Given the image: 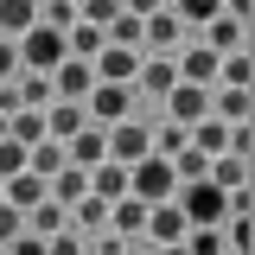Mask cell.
<instances>
[{"instance_id": "obj_1", "label": "cell", "mask_w": 255, "mask_h": 255, "mask_svg": "<svg viewBox=\"0 0 255 255\" xmlns=\"http://www.w3.org/2000/svg\"><path fill=\"white\" fill-rule=\"evenodd\" d=\"M172 191H179V179H172V166L159 153H147L140 166H128V198H134V204L153 211V204H172Z\"/></svg>"}, {"instance_id": "obj_2", "label": "cell", "mask_w": 255, "mask_h": 255, "mask_svg": "<svg viewBox=\"0 0 255 255\" xmlns=\"http://www.w3.org/2000/svg\"><path fill=\"white\" fill-rule=\"evenodd\" d=\"M13 51H19V70H32V77H51L70 51H64V32H51V26H32L26 38H13Z\"/></svg>"}, {"instance_id": "obj_3", "label": "cell", "mask_w": 255, "mask_h": 255, "mask_svg": "<svg viewBox=\"0 0 255 255\" xmlns=\"http://www.w3.org/2000/svg\"><path fill=\"white\" fill-rule=\"evenodd\" d=\"M102 140H109V166H140V159L153 153V128L140 122V115H128V122L102 128Z\"/></svg>"}, {"instance_id": "obj_4", "label": "cell", "mask_w": 255, "mask_h": 255, "mask_svg": "<svg viewBox=\"0 0 255 255\" xmlns=\"http://www.w3.org/2000/svg\"><path fill=\"white\" fill-rule=\"evenodd\" d=\"M243 32H249V0H223V13L211 19V38H204V51H217V58L243 51Z\"/></svg>"}, {"instance_id": "obj_5", "label": "cell", "mask_w": 255, "mask_h": 255, "mask_svg": "<svg viewBox=\"0 0 255 255\" xmlns=\"http://www.w3.org/2000/svg\"><path fill=\"white\" fill-rule=\"evenodd\" d=\"M83 115H90V128H115L134 115V90H115V83H96L90 96H83Z\"/></svg>"}, {"instance_id": "obj_6", "label": "cell", "mask_w": 255, "mask_h": 255, "mask_svg": "<svg viewBox=\"0 0 255 255\" xmlns=\"http://www.w3.org/2000/svg\"><path fill=\"white\" fill-rule=\"evenodd\" d=\"M109 45L115 51H147V0H134L109 19Z\"/></svg>"}, {"instance_id": "obj_7", "label": "cell", "mask_w": 255, "mask_h": 255, "mask_svg": "<svg viewBox=\"0 0 255 255\" xmlns=\"http://www.w3.org/2000/svg\"><path fill=\"white\" fill-rule=\"evenodd\" d=\"M134 70H140V51H115V45H102V58L90 64L96 83H115V90H134Z\"/></svg>"}, {"instance_id": "obj_8", "label": "cell", "mask_w": 255, "mask_h": 255, "mask_svg": "<svg viewBox=\"0 0 255 255\" xmlns=\"http://www.w3.org/2000/svg\"><path fill=\"white\" fill-rule=\"evenodd\" d=\"M140 243H153V249L185 243V217H179V204H153V211H147V230H140Z\"/></svg>"}, {"instance_id": "obj_9", "label": "cell", "mask_w": 255, "mask_h": 255, "mask_svg": "<svg viewBox=\"0 0 255 255\" xmlns=\"http://www.w3.org/2000/svg\"><path fill=\"white\" fill-rule=\"evenodd\" d=\"M83 128H90L83 102H51V109H45V140H58V147H70Z\"/></svg>"}, {"instance_id": "obj_10", "label": "cell", "mask_w": 255, "mask_h": 255, "mask_svg": "<svg viewBox=\"0 0 255 255\" xmlns=\"http://www.w3.org/2000/svg\"><path fill=\"white\" fill-rule=\"evenodd\" d=\"M166 115H172V128H198L204 115H211V90H191V83H179V90L166 96Z\"/></svg>"}, {"instance_id": "obj_11", "label": "cell", "mask_w": 255, "mask_h": 255, "mask_svg": "<svg viewBox=\"0 0 255 255\" xmlns=\"http://www.w3.org/2000/svg\"><path fill=\"white\" fill-rule=\"evenodd\" d=\"M96 90V77H90V64H77V58H64L58 70H51V96L58 102H83V96Z\"/></svg>"}, {"instance_id": "obj_12", "label": "cell", "mask_w": 255, "mask_h": 255, "mask_svg": "<svg viewBox=\"0 0 255 255\" xmlns=\"http://www.w3.org/2000/svg\"><path fill=\"white\" fill-rule=\"evenodd\" d=\"M109 159V140H102V128H83L70 147H64V166H77V172H96Z\"/></svg>"}, {"instance_id": "obj_13", "label": "cell", "mask_w": 255, "mask_h": 255, "mask_svg": "<svg viewBox=\"0 0 255 255\" xmlns=\"http://www.w3.org/2000/svg\"><path fill=\"white\" fill-rule=\"evenodd\" d=\"M172 90H179V70H172L166 58H153V64L140 58V70H134V96H159V102H166Z\"/></svg>"}, {"instance_id": "obj_14", "label": "cell", "mask_w": 255, "mask_h": 255, "mask_svg": "<svg viewBox=\"0 0 255 255\" xmlns=\"http://www.w3.org/2000/svg\"><path fill=\"white\" fill-rule=\"evenodd\" d=\"M217 51H204V45H191V51H185V58H179V64H172V70H179V83H191V90H211V77H217Z\"/></svg>"}, {"instance_id": "obj_15", "label": "cell", "mask_w": 255, "mask_h": 255, "mask_svg": "<svg viewBox=\"0 0 255 255\" xmlns=\"http://www.w3.org/2000/svg\"><path fill=\"white\" fill-rule=\"evenodd\" d=\"M109 230H115V243H140V230H147V204L115 198V204H109Z\"/></svg>"}, {"instance_id": "obj_16", "label": "cell", "mask_w": 255, "mask_h": 255, "mask_svg": "<svg viewBox=\"0 0 255 255\" xmlns=\"http://www.w3.org/2000/svg\"><path fill=\"white\" fill-rule=\"evenodd\" d=\"M249 90H217L211 96V122H223V128H249Z\"/></svg>"}, {"instance_id": "obj_17", "label": "cell", "mask_w": 255, "mask_h": 255, "mask_svg": "<svg viewBox=\"0 0 255 255\" xmlns=\"http://www.w3.org/2000/svg\"><path fill=\"white\" fill-rule=\"evenodd\" d=\"M38 26V6L32 0H0V38H26Z\"/></svg>"}, {"instance_id": "obj_18", "label": "cell", "mask_w": 255, "mask_h": 255, "mask_svg": "<svg viewBox=\"0 0 255 255\" xmlns=\"http://www.w3.org/2000/svg\"><path fill=\"white\" fill-rule=\"evenodd\" d=\"M90 198H102V204H115V198H128V166H96L90 172Z\"/></svg>"}, {"instance_id": "obj_19", "label": "cell", "mask_w": 255, "mask_h": 255, "mask_svg": "<svg viewBox=\"0 0 255 255\" xmlns=\"http://www.w3.org/2000/svg\"><path fill=\"white\" fill-rule=\"evenodd\" d=\"M26 230H32V236H45V243H51V236H64V230H70V211H58V204L45 198V204H38V211L26 217Z\"/></svg>"}, {"instance_id": "obj_20", "label": "cell", "mask_w": 255, "mask_h": 255, "mask_svg": "<svg viewBox=\"0 0 255 255\" xmlns=\"http://www.w3.org/2000/svg\"><path fill=\"white\" fill-rule=\"evenodd\" d=\"M217 77H223V90H249V77H255V64H249V45H243V51H230V58L217 64Z\"/></svg>"}, {"instance_id": "obj_21", "label": "cell", "mask_w": 255, "mask_h": 255, "mask_svg": "<svg viewBox=\"0 0 255 255\" xmlns=\"http://www.w3.org/2000/svg\"><path fill=\"white\" fill-rule=\"evenodd\" d=\"M166 38H179V13L172 6H147V45H166Z\"/></svg>"}, {"instance_id": "obj_22", "label": "cell", "mask_w": 255, "mask_h": 255, "mask_svg": "<svg viewBox=\"0 0 255 255\" xmlns=\"http://www.w3.org/2000/svg\"><path fill=\"white\" fill-rule=\"evenodd\" d=\"M70 223H77V230H109V204H102V198H83V204H70ZM77 230H70V236H77Z\"/></svg>"}, {"instance_id": "obj_23", "label": "cell", "mask_w": 255, "mask_h": 255, "mask_svg": "<svg viewBox=\"0 0 255 255\" xmlns=\"http://www.w3.org/2000/svg\"><path fill=\"white\" fill-rule=\"evenodd\" d=\"M172 13H179V26H211L223 13V0H185V6H172Z\"/></svg>"}, {"instance_id": "obj_24", "label": "cell", "mask_w": 255, "mask_h": 255, "mask_svg": "<svg viewBox=\"0 0 255 255\" xmlns=\"http://www.w3.org/2000/svg\"><path fill=\"white\" fill-rule=\"evenodd\" d=\"M6 255H45V236H32V230H19V236L6 243Z\"/></svg>"}, {"instance_id": "obj_25", "label": "cell", "mask_w": 255, "mask_h": 255, "mask_svg": "<svg viewBox=\"0 0 255 255\" xmlns=\"http://www.w3.org/2000/svg\"><path fill=\"white\" fill-rule=\"evenodd\" d=\"M19 77V51H13V38H0V83H13Z\"/></svg>"}, {"instance_id": "obj_26", "label": "cell", "mask_w": 255, "mask_h": 255, "mask_svg": "<svg viewBox=\"0 0 255 255\" xmlns=\"http://www.w3.org/2000/svg\"><path fill=\"white\" fill-rule=\"evenodd\" d=\"M19 230H26V217H19V211H6V204H0V243H13V236H19Z\"/></svg>"}, {"instance_id": "obj_27", "label": "cell", "mask_w": 255, "mask_h": 255, "mask_svg": "<svg viewBox=\"0 0 255 255\" xmlns=\"http://www.w3.org/2000/svg\"><path fill=\"white\" fill-rule=\"evenodd\" d=\"M45 255H83V243L64 230V236H51V243H45Z\"/></svg>"}, {"instance_id": "obj_28", "label": "cell", "mask_w": 255, "mask_h": 255, "mask_svg": "<svg viewBox=\"0 0 255 255\" xmlns=\"http://www.w3.org/2000/svg\"><path fill=\"white\" fill-rule=\"evenodd\" d=\"M96 255H122V243H115V236H102V243H96Z\"/></svg>"}]
</instances>
